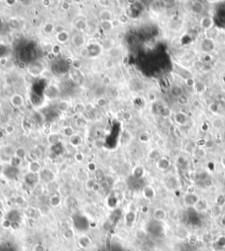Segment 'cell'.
Masks as SVG:
<instances>
[{"instance_id":"obj_1","label":"cell","mask_w":225,"mask_h":251,"mask_svg":"<svg viewBox=\"0 0 225 251\" xmlns=\"http://www.w3.org/2000/svg\"><path fill=\"white\" fill-rule=\"evenodd\" d=\"M70 41L71 44L76 47H83L85 42V38L82 32H75L71 37H70Z\"/></svg>"},{"instance_id":"obj_2","label":"cell","mask_w":225,"mask_h":251,"mask_svg":"<svg viewBox=\"0 0 225 251\" xmlns=\"http://www.w3.org/2000/svg\"><path fill=\"white\" fill-rule=\"evenodd\" d=\"M92 243H93V241H92L91 237H89L86 235H79L78 238V245L82 250H86V249L90 248Z\"/></svg>"},{"instance_id":"obj_3","label":"cell","mask_w":225,"mask_h":251,"mask_svg":"<svg viewBox=\"0 0 225 251\" xmlns=\"http://www.w3.org/2000/svg\"><path fill=\"white\" fill-rule=\"evenodd\" d=\"M10 102H11V104H12L13 106L19 108V107H21V106L24 105L25 99H24V97L21 94H19V93H14V94L11 96V97H10Z\"/></svg>"},{"instance_id":"obj_4","label":"cell","mask_w":225,"mask_h":251,"mask_svg":"<svg viewBox=\"0 0 225 251\" xmlns=\"http://www.w3.org/2000/svg\"><path fill=\"white\" fill-rule=\"evenodd\" d=\"M41 162L38 161V160H35V161H31L28 165H27V169H28V171L29 173L31 174H39V173L41 171Z\"/></svg>"},{"instance_id":"obj_5","label":"cell","mask_w":225,"mask_h":251,"mask_svg":"<svg viewBox=\"0 0 225 251\" xmlns=\"http://www.w3.org/2000/svg\"><path fill=\"white\" fill-rule=\"evenodd\" d=\"M99 18H100V21H111L112 18V13L111 12V10L109 9H103L99 12Z\"/></svg>"},{"instance_id":"obj_6","label":"cell","mask_w":225,"mask_h":251,"mask_svg":"<svg viewBox=\"0 0 225 251\" xmlns=\"http://www.w3.org/2000/svg\"><path fill=\"white\" fill-rule=\"evenodd\" d=\"M56 40L59 43H62V44H64L66 43L69 40H70V34H69V32L68 31H64L62 32H59L56 34Z\"/></svg>"},{"instance_id":"obj_7","label":"cell","mask_w":225,"mask_h":251,"mask_svg":"<svg viewBox=\"0 0 225 251\" xmlns=\"http://www.w3.org/2000/svg\"><path fill=\"white\" fill-rule=\"evenodd\" d=\"M47 141L50 145H56L60 142V135L57 133H51L47 136Z\"/></svg>"},{"instance_id":"obj_8","label":"cell","mask_w":225,"mask_h":251,"mask_svg":"<svg viewBox=\"0 0 225 251\" xmlns=\"http://www.w3.org/2000/svg\"><path fill=\"white\" fill-rule=\"evenodd\" d=\"M74 27L79 32H83L87 28V23L84 19H78L74 23Z\"/></svg>"},{"instance_id":"obj_9","label":"cell","mask_w":225,"mask_h":251,"mask_svg":"<svg viewBox=\"0 0 225 251\" xmlns=\"http://www.w3.org/2000/svg\"><path fill=\"white\" fill-rule=\"evenodd\" d=\"M49 204L52 206V207H58L60 204H61V197L59 195H53L49 198Z\"/></svg>"},{"instance_id":"obj_10","label":"cell","mask_w":225,"mask_h":251,"mask_svg":"<svg viewBox=\"0 0 225 251\" xmlns=\"http://www.w3.org/2000/svg\"><path fill=\"white\" fill-rule=\"evenodd\" d=\"M135 213H133L132 211L129 212L128 213H126L125 215V225L127 227H132L134 222H135Z\"/></svg>"},{"instance_id":"obj_11","label":"cell","mask_w":225,"mask_h":251,"mask_svg":"<svg viewBox=\"0 0 225 251\" xmlns=\"http://www.w3.org/2000/svg\"><path fill=\"white\" fill-rule=\"evenodd\" d=\"M99 27L105 32H109L110 31H112L113 28L112 20L111 21H100Z\"/></svg>"},{"instance_id":"obj_12","label":"cell","mask_w":225,"mask_h":251,"mask_svg":"<svg viewBox=\"0 0 225 251\" xmlns=\"http://www.w3.org/2000/svg\"><path fill=\"white\" fill-rule=\"evenodd\" d=\"M13 156L18 157V158H19V159H21V160H23V159H25L26 157H27V150H26L25 148L19 147V148H18L15 149Z\"/></svg>"},{"instance_id":"obj_13","label":"cell","mask_w":225,"mask_h":251,"mask_svg":"<svg viewBox=\"0 0 225 251\" xmlns=\"http://www.w3.org/2000/svg\"><path fill=\"white\" fill-rule=\"evenodd\" d=\"M153 218L156 220H164L165 218V213L162 209H157L153 213Z\"/></svg>"},{"instance_id":"obj_14","label":"cell","mask_w":225,"mask_h":251,"mask_svg":"<svg viewBox=\"0 0 225 251\" xmlns=\"http://www.w3.org/2000/svg\"><path fill=\"white\" fill-rule=\"evenodd\" d=\"M81 142H82V140H81V137L78 134H75L73 136H71L70 138V143L72 147H78L81 144Z\"/></svg>"},{"instance_id":"obj_15","label":"cell","mask_w":225,"mask_h":251,"mask_svg":"<svg viewBox=\"0 0 225 251\" xmlns=\"http://www.w3.org/2000/svg\"><path fill=\"white\" fill-rule=\"evenodd\" d=\"M143 194L146 199H152V197L155 194V191L151 186H146L143 190Z\"/></svg>"},{"instance_id":"obj_16","label":"cell","mask_w":225,"mask_h":251,"mask_svg":"<svg viewBox=\"0 0 225 251\" xmlns=\"http://www.w3.org/2000/svg\"><path fill=\"white\" fill-rule=\"evenodd\" d=\"M55 26L54 24L50 23V22H47L44 26H43V32L46 33V34H50L52 33L53 32H55Z\"/></svg>"},{"instance_id":"obj_17","label":"cell","mask_w":225,"mask_h":251,"mask_svg":"<svg viewBox=\"0 0 225 251\" xmlns=\"http://www.w3.org/2000/svg\"><path fill=\"white\" fill-rule=\"evenodd\" d=\"M70 107V103L67 100H61L58 103V110L60 111H66L69 110Z\"/></svg>"},{"instance_id":"obj_18","label":"cell","mask_w":225,"mask_h":251,"mask_svg":"<svg viewBox=\"0 0 225 251\" xmlns=\"http://www.w3.org/2000/svg\"><path fill=\"white\" fill-rule=\"evenodd\" d=\"M24 243H25V245H26V246L30 247V248H32V247H33V246L36 244V243H35V240H34V238L31 235L27 236V237L25 238V240H24Z\"/></svg>"},{"instance_id":"obj_19","label":"cell","mask_w":225,"mask_h":251,"mask_svg":"<svg viewBox=\"0 0 225 251\" xmlns=\"http://www.w3.org/2000/svg\"><path fill=\"white\" fill-rule=\"evenodd\" d=\"M21 163H22V160L19 159V158H18V157H14V156L12 157L11 160H10V164H11V166H13V167H14V168L19 167V166L21 165Z\"/></svg>"},{"instance_id":"obj_20","label":"cell","mask_w":225,"mask_h":251,"mask_svg":"<svg viewBox=\"0 0 225 251\" xmlns=\"http://www.w3.org/2000/svg\"><path fill=\"white\" fill-rule=\"evenodd\" d=\"M95 184H96L95 179L90 177V178H88V179L85 181V188H86V190H93V186L95 185Z\"/></svg>"},{"instance_id":"obj_21","label":"cell","mask_w":225,"mask_h":251,"mask_svg":"<svg viewBox=\"0 0 225 251\" xmlns=\"http://www.w3.org/2000/svg\"><path fill=\"white\" fill-rule=\"evenodd\" d=\"M41 67H38V66H35V67H33L32 68H29L28 69V70H29V72H30V74L32 75V76H39L41 73Z\"/></svg>"},{"instance_id":"obj_22","label":"cell","mask_w":225,"mask_h":251,"mask_svg":"<svg viewBox=\"0 0 225 251\" xmlns=\"http://www.w3.org/2000/svg\"><path fill=\"white\" fill-rule=\"evenodd\" d=\"M64 134L66 137L70 138L71 136H73V135L75 134L74 129H73L71 126H66V127H64Z\"/></svg>"},{"instance_id":"obj_23","label":"cell","mask_w":225,"mask_h":251,"mask_svg":"<svg viewBox=\"0 0 225 251\" xmlns=\"http://www.w3.org/2000/svg\"><path fill=\"white\" fill-rule=\"evenodd\" d=\"M107 101L106 97H99L97 99L96 105L98 107H100V108L105 107V106H107Z\"/></svg>"},{"instance_id":"obj_24","label":"cell","mask_w":225,"mask_h":251,"mask_svg":"<svg viewBox=\"0 0 225 251\" xmlns=\"http://www.w3.org/2000/svg\"><path fill=\"white\" fill-rule=\"evenodd\" d=\"M9 26L11 28L13 29H17L19 27V20L15 18H12L10 20H9Z\"/></svg>"},{"instance_id":"obj_25","label":"cell","mask_w":225,"mask_h":251,"mask_svg":"<svg viewBox=\"0 0 225 251\" xmlns=\"http://www.w3.org/2000/svg\"><path fill=\"white\" fill-rule=\"evenodd\" d=\"M79 55H80L81 57L83 58H86L90 55V52H89V48L88 47H83L80 48V51H79Z\"/></svg>"},{"instance_id":"obj_26","label":"cell","mask_w":225,"mask_h":251,"mask_svg":"<svg viewBox=\"0 0 225 251\" xmlns=\"http://www.w3.org/2000/svg\"><path fill=\"white\" fill-rule=\"evenodd\" d=\"M75 108H76V110H77L78 112H79V113H83V112H84V111H86V106H85L84 104H83L82 102H80V103L76 104Z\"/></svg>"},{"instance_id":"obj_27","label":"cell","mask_w":225,"mask_h":251,"mask_svg":"<svg viewBox=\"0 0 225 251\" xmlns=\"http://www.w3.org/2000/svg\"><path fill=\"white\" fill-rule=\"evenodd\" d=\"M202 27L205 28H209L212 27V20L210 18H203L202 21H201Z\"/></svg>"},{"instance_id":"obj_28","label":"cell","mask_w":225,"mask_h":251,"mask_svg":"<svg viewBox=\"0 0 225 251\" xmlns=\"http://www.w3.org/2000/svg\"><path fill=\"white\" fill-rule=\"evenodd\" d=\"M74 159H75V161L78 162H82L84 160V155L82 152H80V151L76 152L75 155H74Z\"/></svg>"},{"instance_id":"obj_29","label":"cell","mask_w":225,"mask_h":251,"mask_svg":"<svg viewBox=\"0 0 225 251\" xmlns=\"http://www.w3.org/2000/svg\"><path fill=\"white\" fill-rule=\"evenodd\" d=\"M73 236H74V233H73L71 228H68L67 230H65V232L64 233V237L65 239H67V240L72 239Z\"/></svg>"},{"instance_id":"obj_30","label":"cell","mask_w":225,"mask_h":251,"mask_svg":"<svg viewBox=\"0 0 225 251\" xmlns=\"http://www.w3.org/2000/svg\"><path fill=\"white\" fill-rule=\"evenodd\" d=\"M75 124H76V126H77V127H79V128H80V127H83L85 125V121H84V120L83 117H78V118L76 119Z\"/></svg>"},{"instance_id":"obj_31","label":"cell","mask_w":225,"mask_h":251,"mask_svg":"<svg viewBox=\"0 0 225 251\" xmlns=\"http://www.w3.org/2000/svg\"><path fill=\"white\" fill-rule=\"evenodd\" d=\"M33 251H47V249L44 245H42L41 243H36L33 247Z\"/></svg>"},{"instance_id":"obj_32","label":"cell","mask_w":225,"mask_h":251,"mask_svg":"<svg viewBox=\"0 0 225 251\" xmlns=\"http://www.w3.org/2000/svg\"><path fill=\"white\" fill-rule=\"evenodd\" d=\"M145 235H146V232H145L144 230H143V229H138V230H136V232H135V237H136L137 239H139V240L144 239L145 237Z\"/></svg>"},{"instance_id":"obj_33","label":"cell","mask_w":225,"mask_h":251,"mask_svg":"<svg viewBox=\"0 0 225 251\" xmlns=\"http://www.w3.org/2000/svg\"><path fill=\"white\" fill-rule=\"evenodd\" d=\"M87 170L90 172H94L97 171V164L94 162H91L87 164Z\"/></svg>"},{"instance_id":"obj_34","label":"cell","mask_w":225,"mask_h":251,"mask_svg":"<svg viewBox=\"0 0 225 251\" xmlns=\"http://www.w3.org/2000/svg\"><path fill=\"white\" fill-rule=\"evenodd\" d=\"M4 131L6 132V134H13V133H14V131H15V127H14L13 125H7L6 126H5V128H4Z\"/></svg>"},{"instance_id":"obj_35","label":"cell","mask_w":225,"mask_h":251,"mask_svg":"<svg viewBox=\"0 0 225 251\" xmlns=\"http://www.w3.org/2000/svg\"><path fill=\"white\" fill-rule=\"evenodd\" d=\"M26 202V199L25 198H23L22 196H17L15 198V203L19 205H22V204H25Z\"/></svg>"},{"instance_id":"obj_36","label":"cell","mask_w":225,"mask_h":251,"mask_svg":"<svg viewBox=\"0 0 225 251\" xmlns=\"http://www.w3.org/2000/svg\"><path fill=\"white\" fill-rule=\"evenodd\" d=\"M111 82H112V78L109 77V76H105L103 78H102V83L104 84V85H109L110 83H111Z\"/></svg>"},{"instance_id":"obj_37","label":"cell","mask_w":225,"mask_h":251,"mask_svg":"<svg viewBox=\"0 0 225 251\" xmlns=\"http://www.w3.org/2000/svg\"><path fill=\"white\" fill-rule=\"evenodd\" d=\"M114 66V63L112 62V60H107L105 62V67L107 69H112Z\"/></svg>"},{"instance_id":"obj_38","label":"cell","mask_w":225,"mask_h":251,"mask_svg":"<svg viewBox=\"0 0 225 251\" xmlns=\"http://www.w3.org/2000/svg\"><path fill=\"white\" fill-rule=\"evenodd\" d=\"M11 225H12V223H11V221L9 220H4L3 222H2V227L4 228H6V229L11 227Z\"/></svg>"},{"instance_id":"obj_39","label":"cell","mask_w":225,"mask_h":251,"mask_svg":"<svg viewBox=\"0 0 225 251\" xmlns=\"http://www.w3.org/2000/svg\"><path fill=\"white\" fill-rule=\"evenodd\" d=\"M26 67H27V64L25 63V62H23V61H19V62L18 63V64H17V68H18L19 69H20V70L25 69Z\"/></svg>"},{"instance_id":"obj_40","label":"cell","mask_w":225,"mask_h":251,"mask_svg":"<svg viewBox=\"0 0 225 251\" xmlns=\"http://www.w3.org/2000/svg\"><path fill=\"white\" fill-rule=\"evenodd\" d=\"M72 67H73L74 69H78H78H80L81 68V62L79 60H75L73 65H72Z\"/></svg>"},{"instance_id":"obj_41","label":"cell","mask_w":225,"mask_h":251,"mask_svg":"<svg viewBox=\"0 0 225 251\" xmlns=\"http://www.w3.org/2000/svg\"><path fill=\"white\" fill-rule=\"evenodd\" d=\"M74 59L73 58H71V57H67L66 59H65V63H66V64L67 65H69V66H72L73 65V63H74Z\"/></svg>"},{"instance_id":"obj_42","label":"cell","mask_w":225,"mask_h":251,"mask_svg":"<svg viewBox=\"0 0 225 251\" xmlns=\"http://www.w3.org/2000/svg\"><path fill=\"white\" fill-rule=\"evenodd\" d=\"M70 4L69 2H63V4H62V9L63 10L67 11V10L70 9Z\"/></svg>"},{"instance_id":"obj_43","label":"cell","mask_w":225,"mask_h":251,"mask_svg":"<svg viewBox=\"0 0 225 251\" xmlns=\"http://www.w3.org/2000/svg\"><path fill=\"white\" fill-rule=\"evenodd\" d=\"M98 4H100L101 6H104V7H108L110 5V2L109 1H105V0H102V1H98Z\"/></svg>"},{"instance_id":"obj_44","label":"cell","mask_w":225,"mask_h":251,"mask_svg":"<svg viewBox=\"0 0 225 251\" xmlns=\"http://www.w3.org/2000/svg\"><path fill=\"white\" fill-rule=\"evenodd\" d=\"M7 58L6 57H1L0 58V65L1 66H5L6 63H7Z\"/></svg>"},{"instance_id":"obj_45","label":"cell","mask_w":225,"mask_h":251,"mask_svg":"<svg viewBox=\"0 0 225 251\" xmlns=\"http://www.w3.org/2000/svg\"><path fill=\"white\" fill-rule=\"evenodd\" d=\"M42 4H43V6H46V7H48V6H49L50 4H51V1L50 0H43L42 2Z\"/></svg>"},{"instance_id":"obj_46","label":"cell","mask_w":225,"mask_h":251,"mask_svg":"<svg viewBox=\"0 0 225 251\" xmlns=\"http://www.w3.org/2000/svg\"><path fill=\"white\" fill-rule=\"evenodd\" d=\"M99 189H100V185H99L98 183H96L95 185H94L93 188V191H98V190H99Z\"/></svg>"},{"instance_id":"obj_47","label":"cell","mask_w":225,"mask_h":251,"mask_svg":"<svg viewBox=\"0 0 225 251\" xmlns=\"http://www.w3.org/2000/svg\"><path fill=\"white\" fill-rule=\"evenodd\" d=\"M54 48H55V49H54V50H53L52 52H53V53H54L55 55H57V53H58V52L60 51V47H58V46H55V47H54Z\"/></svg>"},{"instance_id":"obj_48","label":"cell","mask_w":225,"mask_h":251,"mask_svg":"<svg viewBox=\"0 0 225 251\" xmlns=\"http://www.w3.org/2000/svg\"><path fill=\"white\" fill-rule=\"evenodd\" d=\"M50 127H51V124L49 122H46L44 124V129H50Z\"/></svg>"},{"instance_id":"obj_49","label":"cell","mask_w":225,"mask_h":251,"mask_svg":"<svg viewBox=\"0 0 225 251\" xmlns=\"http://www.w3.org/2000/svg\"><path fill=\"white\" fill-rule=\"evenodd\" d=\"M5 3H6V4H11V5L13 6V5H14L13 4H16L17 1H6Z\"/></svg>"},{"instance_id":"obj_50","label":"cell","mask_w":225,"mask_h":251,"mask_svg":"<svg viewBox=\"0 0 225 251\" xmlns=\"http://www.w3.org/2000/svg\"><path fill=\"white\" fill-rule=\"evenodd\" d=\"M1 133V132H0ZM2 137H3V134H0V139H2Z\"/></svg>"}]
</instances>
